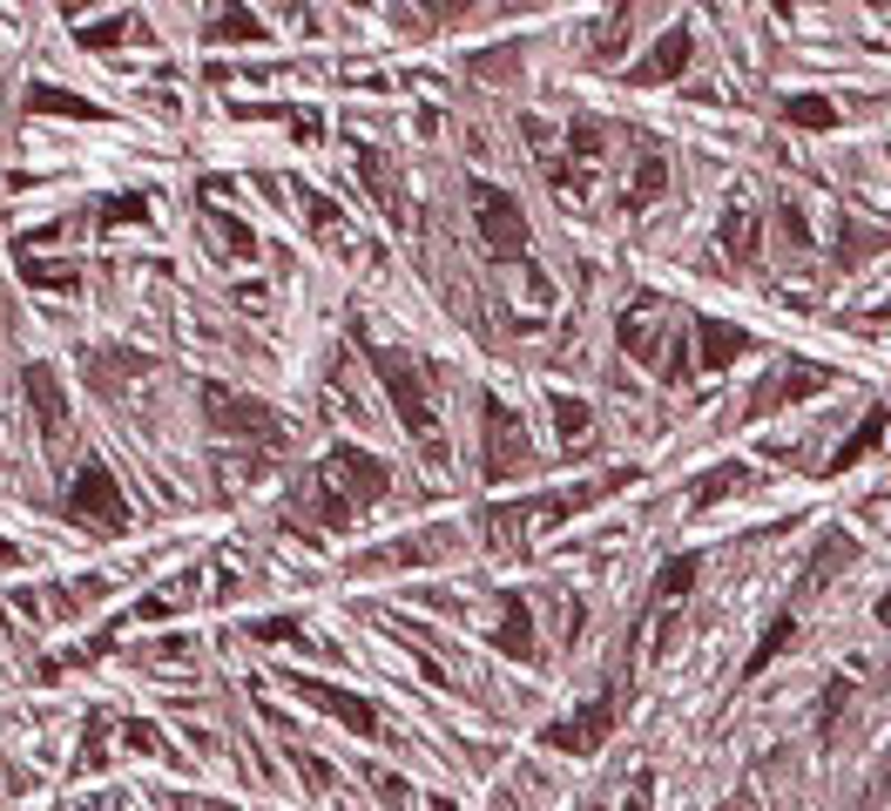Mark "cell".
<instances>
[{"mask_svg": "<svg viewBox=\"0 0 891 811\" xmlns=\"http://www.w3.org/2000/svg\"><path fill=\"white\" fill-rule=\"evenodd\" d=\"M68 514H74V528H88V534H122L129 528V501H122V487H116V473L102 467V460H88L74 480H68V501H61Z\"/></svg>", "mask_w": 891, "mask_h": 811, "instance_id": "6da1fadb", "label": "cell"}, {"mask_svg": "<svg viewBox=\"0 0 891 811\" xmlns=\"http://www.w3.org/2000/svg\"><path fill=\"white\" fill-rule=\"evenodd\" d=\"M372 366H379V379H386V392H392V406H399V420L426 440V433H432V379H426V366L392 359V352H372Z\"/></svg>", "mask_w": 891, "mask_h": 811, "instance_id": "7a4b0ae2", "label": "cell"}, {"mask_svg": "<svg viewBox=\"0 0 891 811\" xmlns=\"http://www.w3.org/2000/svg\"><path fill=\"white\" fill-rule=\"evenodd\" d=\"M324 480H331L338 494L351 501V514H359V508H372V501L386 494V480H392V473H386V460H379V453H366V447H338V453L324 460Z\"/></svg>", "mask_w": 891, "mask_h": 811, "instance_id": "3957f363", "label": "cell"}, {"mask_svg": "<svg viewBox=\"0 0 891 811\" xmlns=\"http://www.w3.org/2000/svg\"><path fill=\"white\" fill-rule=\"evenodd\" d=\"M203 406H210V427H223V433L284 440V420L271 413V406H257V399H243V392H230V386H210V392H203Z\"/></svg>", "mask_w": 891, "mask_h": 811, "instance_id": "277c9868", "label": "cell"}, {"mask_svg": "<svg viewBox=\"0 0 891 811\" xmlns=\"http://www.w3.org/2000/svg\"><path fill=\"white\" fill-rule=\"evenodd\" d=\"M304 703H318L324 717H338L344 730H359V738H379V710L366 703V697H344V690H331V683H318V677H284Z\"/></svg>", "mask_w": 891, "mask_h": 811, "instance_id": "5b68a950", "label": "cell"}, {"mask_svg": "<svg viewBox=\"0 0 891 811\" xmlns=\"http://www.w3.org/2000/svg\"><path fill=\"white\" fill-rule=\"evenodd\" d=\"M480 230H487V243H493L500 258H520L527 251V223H520L513 197H500V190H480Z\"/></svg>", "mask_w": 891, "mask_h": 811, "instance_id": "8992f818", "label": "cell"}, {"mask_svg": "<svg viewBox=\"0 0 891 811\" xmlns=\"http://www.w3.org/2000/svg\"><path fill=\"white\" fill-rule=\"evenodd\" d=\"M513 467H527V440L507 406H487V473H513Z\"/></svg>", "mask_w": 891, "mask_h": 811, "instance_id": "52a82bcc", "label": "cell"}, {"mask_svg": "<svg viewBox=\"0 0 891 811\" xmlns=\"http://www.w3.org/2000/svg\"><path fill=\"white\" fill-rule=\"evenodd\" d=\"M21 386H28V406H34L41 433H61V427H68V392H61V379H54L48 366H28Z\"/></svg>", "mask_w": 891, "mask_h": 811, "instance_id": "ba28073f", "label": "cell"}, {"mask_svg": "<svg viewBox=\"0 0 891 811\" xmlns=\"http://www.w3.org/2000/svg\"><path fill=\"white\" fill-rule=\"evenodd\" d=\"M608 717H614L608 703H588L581 717H568V723L548 730V744H554V751H594V744L608 738Z\"/></svg>", "mask_w": 891, "mask_h": 811, "instance_id": "9c48e42d", "label": "cell"}, {"mask_svg": "<svg viewBox=\"0 0 891 811\" xmlns=\"http://www.w3.org/2000/svg\"><path fill=\"white\" fill-rule=\"evenodd\" d=\"M136 372H149V352H88V379H96L102 392H116Z\"/></svg>", "mask_w": 891, "mask_h": 811, "instance_id": "30bf717a", "label": "cell"}, {"mask_svg": "<svg viewBox=\"0 0 891 811\" xmlns=\"http://www.w3.org/2000/svg\"><path fill=\"white\" fill-rule=\"evenodd\" d=\"M74 41H81V48H122V41H142V21H136V14H109V21L74 28Z\"/></svg>", "mask_w": 891, "mask_h": 811, "instance_id": "8fae6325", "label": "cell"}, {"mask_svg": "<svg viewBox=\"0 0 891 811\" xmlns=\"http://www.w3.org/2000/svg\"><path fill=\"white\" fill-rule=\"evenodd\" d=\"M28 109H34V116H74V122H96V116H102L96 102H81V96H68V89H48V81L28 96Z\"/></svg>", "mask_w": 891, "mask_h": 811, "instance_id": "7c38bea8", "label": "cell"}, {"mask_svg": "<svg viewBox=\"0 0 891 811\" xmlns=\"http://www.w3.org/2000/svg\"><path fill=\"white\" fill-rule=\"evenodd\" d=\"M203 34H210V41H263L271 28H263V21H257L250 8H223V14H217V21H210Z\"/></svg>", "mask_w": 891, "mask_h": 811, "instance_id": "4fadbf2b", "label": "cell"}, {"mask_svg": "<svg viewBox=\"0 0 891 811\" xmlns=\"http://www.w3.org/2000/svg\"><path fill=\"white\" fill-rule=\"evenodd\" d=\"M203 230H217V251H223V258H257V237H250L237 217H203Z\"/></svg>", "mask_w": 891, "mask_h": 811, "instance_id": "5bb4252c", "label": "cell"}, {"mask_svg": "<svg viewBox=\"0 0 891 811\" xmlns=\"http://www.w3.org/2000/svg\"><path fill=\"white\" fill-rule=\"evenodd\" d=\"M190 595H197V575H176L162 595H149V602H142V622H162V615H176V609H183Z\"/></svg>", "mask_w": 891, "mask_h": 811, "instance_id": "9a60e30c", "label": "cell"}, {"mask_svg": "<svg viewBox=\"0 0 891 811\" xmlns=\"http://www.w3.org/2000/svg\"><path fill=\"white\" fill-rule=\"evenodd\" d=\"M21 271H28V284H54V291H74V284H81L74 264H41V258H28Z\"/></svg>", "mask_w": 891, "mask_h": 811, "instance_id": "2e32d148", "label": "cell"}, {"mask_svg": "<svg viewBox=\"0 0 891 811\" xmlns=\"http://www.w3.org/2000/svg\"><path fill=\"white\" fill-rule=\"evenodd\" d=\"M109 730H116L109 717H88V738H81V771H96V764H102V751H109Z\"/></svg>", "mask_w": 891, "mask_h": 811, "instance_id": "e0dca14e", "label": "cell"}, {"mask_svg": "<svg viewBox=\"0 0 891 811\" xmlns=\"http://www.w3.org/2000/svg\"><path fill=\"white\" fill-rule=\"evenodd\" d=\"M250 635H257V642H311V635H304V629H298L291 615H271V622H250Z\"/></svg>", "mask_w": 891, "mask_h": 811, "instance_id": "ac0fdd59", "label": "cell"}, {"mask_svg": "<svg viewBox=\"0 0 891 811\" xmlns=\"http://www.w3.org/2000/svg\"><path fill=\"white\" fill-rule=\"evenodd\" d=\"M682 54H689V41H682V34H669V48H662V54H649L642 81H655V74H675V68H682Z\"/></svg>", "mask_w": 891, "mask_h": 811, "instance_id": "d6986e66", "label": "cell"}, {"mask_svg": "<svg viewBox=\"0 0 891 811\" xmlns=\"http://www.w3.org/2000/svg\"><path fill=\"white\" fill-rule=\"evenodd\" d=\"M702 346H709V352H702L709 366H723V359H737L730 346H743V339H737V332H723V324H709V332H702Z\"/></svg>", "mask_w": 891, "mask_h": 811, "instance_id": "ffe728a7", "label": "cell"}, {"mask_svg": "<svg viewBox=\"0 0 891 811\" xmlns=\"http://www.w3.org/2000/svg\"><path fill=\"white\" fill-rule=\"evenodd\" d=\"M129 730V751H149V758H169V744L156 738V723H122Z\"/></svg>", "mask_w": 891, "mask_h": 811, "instance_id": "44dd1931", "label": "cell"}, {"mask_svg": "<svg viewBox=\"0 0 891 811\" xmlns=\"http://www.w3.org/2000/svg\"><path fill=\"white\" fill-rule=\"evenodd\" d=\"M291 764L311 778V791H318V784H331V764H324V758H311V751H291Z\"/></svg>", "mask_w": 891, "mask_h": 811, "instance_id": "7402d4cb", "label": "cell"}, {"mask_svg": "<svg viewBox=\"0 0 891 811\" xmlns=\"http://www.w3.org/2000/svg\"><path fill=\"white\" fill-rule=\"evenodd\" d=\"M372 784H379V798H386V804H406V784H399V778H392V771H379V778H372Z\"/></svg>", "mask_w": 891, "mask_h": 811, "instance_id": "603a6c76", "label": "cell"}, {"mask_svg": "<svg viewBox=\"0 0 891 811\" xmlns=\"http://www.w3.org/2000/svg\"><path fill=\"white\" fill-rule=\"evenodd\" d=\"M790 116H797V122H818V129H824V122H831V109H824V102H797V109H790Z\"/></svg>", "mask_w": 891, "mask_h": 811, "instance_id": "cb8c5ba5", "label": "cell"}, {"mask_svg": "<svg viewBox=\"0 0 891 811\" xmlns=\"http://www.w3.org/2000/svg\"><path fill=\"white\" fill-rule=\"evenodd\" d=\"M74 811H129V804H122V798H81Z\"/></svg>", "mask_w": 891, "mask_h": 811, "instance_id": "d4e9b609", "label": "cell"}, {"mask_svg": "<svg viewBox=\"0 0 891 811\" xmlns=\"http://www.w3.org/2000/svg\"><path fill=\"white\" fill-rule=\"evenodd\" d=\"M426 8H432V14H460V8H467V0H426Z\"/></svg>", "mask_w": 891, "mask_h": 811, "instance_id": "484cf974", "label": "cell"}, {"mask_svg": "<svg viewBox=\"0 0 891 811\" xmlns=\"http://www.w3.org/2000/svg\"><path fill=\"white\" fill-rule=\"evenodd\" d=\"M0 561H8V568H14V561H21V548H14V541H0Z\"/></svg>", "mask_w": 891, "mask_h": 811, "instance_id": "4316f807", "label": "cell"}, {"mask_svg": "<svg viewBox=\"0 0 891 811\" xmlns=\"http://www.w3.org/2000/svg\"><path fill=\"white\" fill-rule=\"evenodd\" d=\"M176 811H203V804H197V798H176Z\"/></svg>", "mask_w": 891, "mask_h": 811, "instance_id": "83f0119b", "label": "cell"}, {"mask_svg": "<svg viewBox=\"0 0 891 811\" xmlns=\"http://www.w3.org/2000/svg\"><path fill=\"white\" fill-rule=\"evenodd\" d=\"M432 811H453V804H446V798H439V804H432Z\"/></svg>", "mask_w": 891, "mask_h": 811, "instance_id": "f1b7e54d", "label": "cell"}]
</instances>
